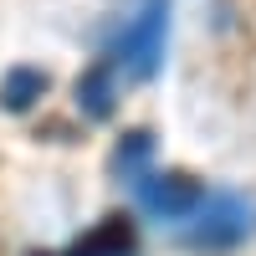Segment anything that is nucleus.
I'll use <instances>...</instances> for the list:
<instances>
[{
  "mask_svg": "<svg viewBox=\"0 0 256 256\" xmlns=\"http://www.w3.org/2000/svg\"><path fill=\"white\" fill-rule=\"evenodd\" d=\"M256 241V195L251 190H205L200 210L180 226V246L195 256H230Z\"/></svg>",
  "mask_w": 256,
  "mask_h": 256,
  "instance_id": "1",
  "label": "nucleus"
},
{
  "mask_svg": "<svg viewBox=\"0 0 256 256\" xmlns=\"http://www.w3.org/2000/svg\"><path fill=\"white\" fill-rule=\"evenodd\" d=\"M164 36H169V0H144V10L118 31L108 62H113L123 77L148 82V77L159 72V62H164Z\"/></svg>",
  "mask_w": 256,
  "mask_h": 256,
  "instance_id": "2",
  "label": "nucleus"
},
{
  "mask_svg": "<svg viewBox=\"0 0 256 256\" xmlns=\"http://www.w3.org/2000/svg\"><path fill=\"white\" fill-rule=\"evenodd\" d=\"M128 190H134V200H138V210L148 220L174 226V230L195 216L200 200H205V184L190 180V174H180V169H148V174H138Z\"/></svg>",
  "mask_w": 256,
  "mask_h": 256,
  "instance_id": "3",
  "label": "nucleus"
},
{
  "mask_svg": "<svg viewBox=\"0 0 256 256\" xmlns=\"http://www.w3.org/2000/svg\"><path fill=\"white\" fill-rule=\"evenodd\" d=\"M77 108L88 113V118H98V123L113 118V108H118V67H113L108 56L92 62V67L77 77Z\"/></svg>",
  "mask_w": 256,
  "mask_h": 256,
  "instance_id": "4",
  "label": "nucleus"
},
{
  "mask_svg": "<svg viewBox=\"0 0 256 256\" xmlns=\"http://www.w3.org/2000/svg\"><path fill=\"white\" fill-rule=\"evenodd\" d=\"M138 251V230L128 216H108V220H98L88 236H82L72 246V256H134Z\"/></svg>",
  "mask_w": 256,
  "mask_h": 256,
  "instance_id": "5",
  "label": "nucleus"
},
{
  "mask_svg": "<svg viewBox=\"0 0 256 256\" xmlns=\"http://www.w3.org/2000/svg\"><path fill=\"white\" fill-rule=\"evenodd\" d=\"M46 88H52V82H46L41 67H10L6 82H0V108H6V113H26V108H36V98Z\"/></svg>",
  "mask_w": 256,
  "mask_h": 256,
  "instance_id": "6",
  "label": "nucleus"
},
{
  "mask_svg": "<svg viewBox=\"0 0 256 256\" xmlns=\"http://www.w3.org/2000/svg\"><path fill=\"white\" fill-rule=\"evenodd\" d=\"M148 159H154V138H148L144 128H134V134H123V144L113 148V174H118L123 184H134L138 174H148V169H154Z\"/></svg>",
  "mask_w": 256,
  "mask_h": 256,
  "instance_id": "7",
  "label": "nucleus"
}]
</instances>
